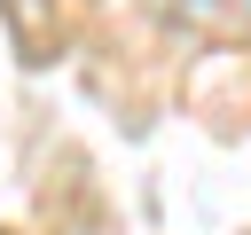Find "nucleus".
<instances>
[{"label": "nucleus", "instance_id": "1", "mask_svg": "<svg viewBox=\"0 0 251 235\" xmlns=\"http://www.w3.org/2000/svg\"><path fill=\"white\" fill-rule=\"evenodd\" d=\"M0 16H8V39H16L31 63H47V55H55V39H63L55 0H0Z\"/></svg>", "mask_w": 251, "mask_h": 235}]
</instances>
